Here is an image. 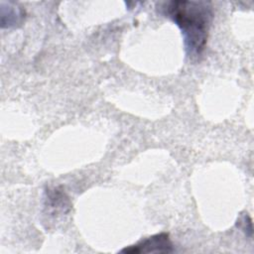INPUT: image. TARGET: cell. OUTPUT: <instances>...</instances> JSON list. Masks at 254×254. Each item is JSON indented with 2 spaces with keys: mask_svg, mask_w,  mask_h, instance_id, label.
Segmentation results:
<instances>
[{
  "mask_svg": "<svg viewBox=\"0 0 254 254\" xmlns=\"http://www.w3.org/2000/svg\"><path fill=\"white\" fill-rule=\"evenodd\" d=\"M162 13L181 30L187 55L198 57L204 50L213 13L210 2L193 0L167 1L160 6Z\"/></svg>",
  "mask_w": 254,
  "mask_h": 254,
  "instance_id": "6da1fadb",
  "label": "cell"
},
{
  "mask_svg": "<svg viewBox=\"0 0 254 254\" xmlns=\"http://www.w3.org/2000/svg\"><path fill=\"white\" fill-rule=\"evenodd\" d=\"M125 253H170L173 252V244L170 241L168 233H159L150 236L136 245L121 250Z\"/></svg>",
  "mask_w": 254,
  "mask_h": 254,
  "instance_id": "7a4b0ae2",
  "label": "cell"
},
{
  "mask_svg": "<svg viewBox=\"0 0 254 254\" xmlns=\"http://www.w3.org/2000/svg\"><path fill=\"white\" fill-rule=\"evenodd\" d=\"M5 9L4 7H2ZM7 10V15L8 19L2 23V27H10V26H15L17 24H20L22 22V19L24 17V12L21 8H17L15 4L8 2V9Z\"/></svg>",
  "mask_w": 254,
  "mask_h": 254,
  "instance_id": "3957f363",
  "label": "cell"
},
{
  "mask_svg": "<svg viewBox=\"0 0 254 254\" xmlns=\"http://www.w3.org/2000/svg\"><path fill=\"white\" fill-rule=\"evenodd\" d=\"M236 226L239 227L243 232H245L246 235L248 236H252V220L250 218V216L247 214V213H244L242 214L237 222H236Z\"/></svg>",
  "mask_w": 254,
  "mask_h": 254,
  "instance_id": "277c9868",
  "label": "cell"
}]
</instances>
